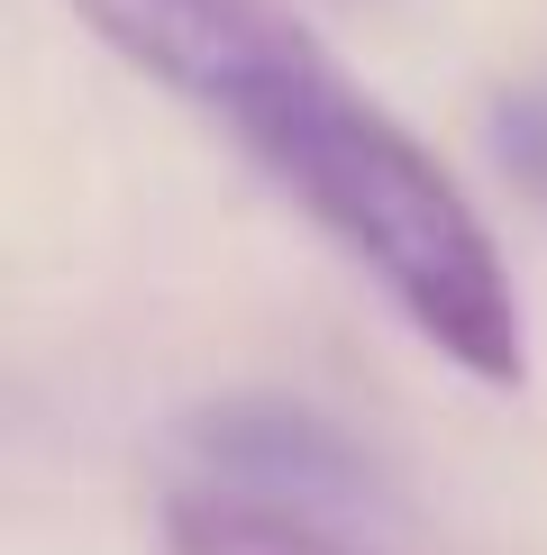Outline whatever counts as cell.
<instances>
[{
	"mask_svg": "<svg viewBox=\"0 0 547 555\" xmlns=\"http://www.w3.org/2000/svg\"><path fill=\"white\" fill-rule=\"evenodd\" d=\"M228 137L410 319L420 346H438L456 374L493 391L530 383V319L484 210L338 55H310L292 82L246 101Z\"/></svg>",
	"mask_w": 547,
	"mask_h": 555,
	"instance_id": "1",
	"label": "cell"
},
{
	"mask_svg": "<svg viewBox=\"0 0 547 555\" xmlns=\"http://www.w3.org/2000/svg\"><path fill=\"white\" fill-rule=\"evenodd\" d=\"M74 18L128 74L165 82L174 101L211 109L228 128L246 101L292 82L310 55H329L283 0H74Z\"/></svg>",
	"mask_w": 547,
	"mask_h": 555,
	"instance_id": "2",
	"label": "cell"
},
{
	"mask_svg": "<svg viewBox=\"0 0 547 555\" xmlns=\"http://www.w3.org/2000/svg\"><path fill=\"white\" fill-rule=\"evenodd\" d=\"M165 555H347L292 501H256V492H174L165 501Z\"/></svg>",
	"mask_w": 547,
	"mask_h": 555,
	"instance_id": "3",
	"label": "cell"
}]
</instances>
